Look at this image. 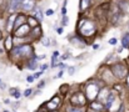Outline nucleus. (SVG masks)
<instances>
[{"mask_svg":"<svg viewBox=\"0 0 129 112\" xmlns=\"http://www.w3.org/2000/svg\"><path fill=\"white\" fill-rule=\"evenodd\" d=\"M28 23H29V25H30L31 28H37V26H38V21H37L34 18H29Z\"/></svg>","mask_w":129,"mask_h":112,"instance_id":"nucleus-20","label":"nucleus"},{"mask_svg":"<svg viewBox=\"0 0 129 112\" xmlns=\"http://www.w3.org/2000/svg\"><path fill=\"white\" fill-rule=\"evenodd\" d=\"M79 30L82 33V35L84 36H90L95 33V25L89 21V20H83L80 24H79Z\"/></svg>","mask_w":129,"mask_h":112,"instance_id":"nucleus-1","label":"nucleus"},{"mask_svg":"<svg viewBox=\"0 0 129 112\" xmlns=\"http://www.w3.org/2000/svg\"><path fill=\"white\" fill-rule=\"evenodd\" d=\"M40 75H42V72H37V74H35V76H34V77H35V78H38V77H39Z\"/></svg>","mask_w":129,"mask_h":112,"instance_id":"nucleus-35","label":"nucleus"},{"mask_svg":"<svg viewBox=\"0 0 129 112\" xmlns=\"http://www.w3.org/2000/svg\"><path fill=\"white\" fill-rule=\"evenodd\" d=\"M113 102H114V96L113 95H109L108 96V101H107V108H110L112 105H113Z\"/></svg>","mask_w":129,"mask_h":112,"instance_id":"nucleus-19","label":"nucleus"},{"mask_svg":"<svg viewBox=\"0 0 129 112\" xmlns=\"http://www.w3.org/2000/svg\"><path fill=\"white\" fill-rule=\"evenodd\" d=\"M90 3L91 0H80V11H85L86 9L90 6Z\"/></svg>","mask_w":129,"mask_h":112,"instance_id":"nucleus-9","label":"nucleus"},{"mask_svg":"<svg viewBox=\"0 0 129 112\" xmlns=\"http://www.w3.org/2000/svg\"><path fill=\"white\" fill-rule=\"evenodd\" d=\"M67 112H85V107H68L67 108Z\"/></svg>","mask_w":129,"mask_h":112,"instance_id":"nucleus-14","label":"nucleus"},{"mask_svg":"<svg viewBox=\"0 0 129 112\" xmlns=\"http://www.w3.org/2000/svg\"><path fill=\"white\" fill-rule=\"evenodd\" d=\"M59 65V57H58V52H54V56L51 57V67H55Z\"/></svg>","mask_w":129,"mask_h":112,"instance_id":"nucleus-13","label":"nucleus"},{"mask_svg":"<svg viewBox=\"0 0 129 112\" xmlns=\"http://www.w3.org/2000/svg\"><path fill=\"white\" fill-rule=\"evenodd\" d=\"M34 80H35V77H34V76H28V78H26V81H28V82H33Z\"/></svg>","mask_w":129,"mask_h":112,"instance_id":"nucleus-27","label":"nucleus"},{"mask_svg":"<svg viewBox=\"0 0 129 112\" xmlns=\"http://www.w3.org/2000/svg\"><path fill=\"white\" fill-rule=\"evenodd\" d=\"M15 19H16V16L15 15H11L10 18H9V20H8V24H6V29L10 31L11 29H13V26H14V21H15Z\"/></svg>","mask_w":129,"mask_h":112,"instance_id":"nucleus-11","label":"nucleus"},{"mask_svg":"<svg viewBox=\"0 0 129 112\" xmlns=\"http://www.w3.org/2000/svg\"><path fill=\"white\" fill-rule=\"evenodd\" d=\"M53 14H54V11H53V10H50V9H49V10H46V15H53Z\"/></svg>","mask_w":129,"mask_h":112,"instance_id":"nucleus-31","label":"nucleus"},{"mask_svg":"<svg viewBox=\"0 0 129 112\" xmlns=\"http://www.w3.org/2000/svg\"><path fill=\"white\" fill-rule=\"evenodd\" d=\"M33 15H34V18H37L38 20H43L42 9H39V8H34V9H33Z\"/></svg>","mask_w":129,"mask_h":112,"instance_id":"nucleus-10","label":"nucleus"},{"mask_svg":"<svg viewBox=\"0 0 129 112\" xmlns=\"http://www.w3.org/2000/svg\"><path fill=\"white\" fill-rule=\"evenodd\" d=\"M93 49H94V50H98V49H99V46H98V45H96V44H95V45H94V46H93Z\"/></svg>","mask_w":129,"mask_h":112,"instance_id":"nucleus-37","label":"nucleus"},{"mask_svg":"<svg viewBox=\"0 0 129 112\" xmlns=\"http://www.w3.org/2000/svg\"><path fill=\"white\" fill-rule=\"evenodd\" d=\"M11 46H13V40H11V36H8L6 39H5V49L11 50Z\"/></svg>","mask_w":129,"mask_h":112,"instance_id":"nucleus-17","label":"nucleus"},{"mask_svg":"<svg viewBox=\"0 0 129 112\" xmlns=\"http://www.w3.org/2000/svg\"><path fill=\"white\" fill-rule=\"evenodd\" d=\"M40 69H42V71H45V70L48 69V65H43V66H42Z\"/></svg>","mask_w":129,"mask_h":112,"instance_id":"nucleus-32","label":"nucleus"},{"mask_svg":"<svg viewBox=\"0 0 129 112\" xmlns=\"http://www.w3.org/2000/svg\"><path fill=\"white\" fill-rule=\"evenodd\" d=\"M109 44H110V45H115V44H117V39H110V40H109Z\"/></svg>","mask_w":129,"mask_h":112,"instance_id":"nucleus-28","label":"nucleus"},{"mask_svg":"<svg viewBox=\"0 0 129 112\" xmlns=\"http://www.w3.org/2000/svg\"><path fill=\"white\" fill-rule=\"evenodd\" d=\"M122 45H123V47H128L129 46V34L124 35L123 40H122Z\"/></svg>","mask_w":129,"mask_h":112,"instance_id":"nucleus-18","label":"nucleus"},{"mask_svg":"<svg viewBox=\"0 0 129 112\" xmlns=\"http://www.w3.org/2000/svg\"><path fill=\"white\" fill-rule=\"evenodd\" d=\"M0 37H1V33H0Z\"/></svg>","mask_w":129,"mask_h":112,"instance_id":"nucleus-38","label":"nucleus"},{"mask_svg":"<svg viewBox=\"0 0 129 112\" xmlns=\"http://www.w3.org/2000/svg\"><path fill=\"white\" fill-rule=\"evenodd\" d=\"M108 93H109V91H108L107 88H104V90L100 92V95H99V98H100V100H102V98H105V96H109Z\"/></svg>","mask_w":129,"mask_h":112,"instance_id":"nucleus-22","label":"nucleus"},{"mask_svg":"<svg viewBox=\"0 0 129 112\" xmlns=\"http://www.w3.org/2000/svg\"><path fill=\"white\" fill-rule=\"evenodd\" d=\"M72 103H74V105H78V106H84V103H85V97H84V95L82 93V92H78V93H75L73 97H72Z\"/></svg>","mask_w":129,"mask_h":112,"instance_id":"nucleus-5","label":"nucleus"},{"mask_svg":"<svg viewBox=\"0 0 129 112\" xmlns=\"http://www.w3.org/2000/svg\"><path fill=\"white\" fill-rule=\"evenodd\" d=\"M98 93H99V87H98V85L90 83V85L86 86V97H88L89 100H91V101L95 100L96 96H98Z\"/></svg>","mask_w":129,"mask_h":112,"instance_id":"nucleus-3","label":"nucleus"},{"mask_svg":"<svg viewBox=\"0 0 129 112\" xmlns=\"http://www.w3.org/2000/svg\"><path fill=\"white\" fill-rule=\"evenodd\" d=\"M113 74L115 75L118 78H125V76L128 74V70L123 65H114L113 66Z\"/></svg>","mask_w":129,"mask_h":112,"instance_id":"nucleus-4","label":"nucleus"},{"mask_svg":"<svg viewBox=\"0 0 129 112\" xmlns=\"http://www.w3.org/2000/svg\"><path fill=\"white\" fill-rule=\"evenodd\" d=\"M59 101H60V100H59V97H58V96H55L50 102H48V103H46V107H48L49 110H53V111H54V110H56V107H58V105H59Z\"/></svg>","mask_w":129,"mask_h":112,"instance_id":"nucleus-7","label":"nucleus"},{"mask_svg":"<svg viewBox=\"0 0 129 112\" xmlns=\"http://www.w3.org/2000/svg\"><path fill=\"white\" fill-rule=\"evenodd\" d=\"M58 33L61 34V33H63V28H59V29H58Z\"/></svg>","mask_w":129,"mask_h":112,"instance_id":"nucleus-36","label":"nucleus"},{"mask_svg":"<svg viewBox=\"0 0 129 112\" xmlns=\"http://www.w3.org/2000/svg\"><path fill=\"white\" fill-rule=\"evenodd\" d=\"M24 95H25V96H30V95H31V90H26V91L24 92Z\"/></svg>","mask_w":129,"mask_h":112,"instance_id":"nucleus-29","label":"nucleus"},{"mask_svg":"<svg viewBox=\"0 0 129 112\" xmlns=\"http://www.w3.org/2000/svg\"><path fill=\"white\" fill-rule=\"evenodd\" d=\"M21 1H23V0H13V1H11V5H10V10H11V11L16 10V9L21 5Z\"/></svg>","mask_w":129,"mask_h":112,"instance_id":"nucleus-12","label":"nucleus"},{"mask_svg":"<svg viewBox=\"0 0 129 112\" xmlns=\"http://www.w3.org/2000/svg\"><path fill=\"white\" fill-rule=\"evenodd\" d=\"M10 95H11V96H14V97H16V98H19V97H20V92H19V91H16V90H14V88H13V90H10Z\"/></svg>","mask_w":129,"mask_h":112,"instance_id":"nucleus-23","label":"nucleus"},{"mask_svg":"<svg viewBox=\"0 0 129 112\" xmlns=\"http://www.w3.org/2000/svg\"><path fill=\"white\" fill-rule=\"evenodd\" d=\"M25 23V16L24 15H19L18 18H16V23H15V26L18 28V26H21L23 24Z\"/></svg>","mask_w":129,"mask_h":112,"instance_id":"nucleus-15","label":"nucleus"},{"mask_svg":"<svg viewBox=\"0 0 129 112\" xmlns=\"http://www.w3.org/2000/svg\"><path fill=\"white\" fill-rule=\"evenodd\" d=\"M29 31H30V28H29V26H26V25H21L20 29L16 30L15 35H16V36H24V35L29 34Z\"/></svg>","mask_w":129,"mask_h":112,"instance_id":"nucleus-6","label":"nucleus"},{"mask_svg":"<svg viewBox=\"0 0 129 112\" xmlns=\"http://www.w3.org/2000/svg\"><path fill=\"white\" fill-rule=\"evenodd\" d=\"M93 110H95V111H102L103 110V105L102 103H98V102H91V106H90Z\"/></svg>","mask_w":129,"mask_h":112,"instance_id":"nucleus-16","label":"nucleus"},{"mask_svg":"<svg viewBox=\"0 0 129 112\" xmlns=\"http://www.w3.org/2000/svg\"><path fill=\"white\" fill-rule=\"evenodd\" d=\"M59 77H63V70H61V71L58 74V76H56V78H59Z\"/></svg>","mask_w":129,"mask_h":112,"instance_id":"nucleus-33","label":"nucleus"},{"mask_svg":"<svg viewBox=\"0 0 129 112\" xmlns=\"http://www.w3.org/2000/svg\"><path fill=\"white\" fill-rule=\"evenodd\" d=\"M59 67H60V69H61V70H63V69H64V67H65V65H64V64H59Z\"/></svg>","mask_w":129,"mask_h":112,"instance_id":"nucleus-34","label":"nucleus"},{"mask_svg":"<svg viewBox=\"0 0 129 112\" xmlns=\"http://www.w3.org/2000/svg\"><path fill=\"white\" fill-rule=\"evenodd\" d=\"M68 72H69V75H73L75 72V69H74V67H69V69H68Z\"/></svg>","mask_w":129,"mask_h":112,"instance_id":"nucleus-26","label":"nucleus"},{"mask_svg":"<svg viewBox=\"0 0 129 112\" xmlns=\"http://www.w3.org/2000/svg\"><path fill=\"white\" fill-rule=\"evenodd\" d=\"M60 91L63 92V95H65V93H67V91H68V85L61 86V87H60Z\"/></svg>","mask_w":129,"mask_h":112,"instance_id":"nucleus-25","label":"nucleus"},{"mask_svg":"<svg viewBox=\"0 0 129 112\" xmlns=\"http://www.w3.org/2000/svg\"><path fill=\"white\" fill-rule=\"evenodd\" d=\"M63 24H64V25H67V24H68V18H67V16H64V18H63Z\"/></svg>","mask_w":129,"mask_h":112,"instance_id":"nucleus-30","label":"nucleus"},{"mask_svg":"<svg viewBox=\"0 0 129 112\" xmlns=\"http://www.w3.org/2000/svg\"><path fill=\"white\" fill-rule=\"evenodd\" d=\"M24 10H31L34 8V0H23L20 5Z\"/></svg>","mask_w":129,"mask_h":112,"instance_id":"nucleus-8","label":"nucleus"},{"mask_svg":"<svg viewBox=\"0 0 129 112\" xmlns=\"http://www.w3.org/2000/svg\"><path fill=\"white\" fill-rule=\"evenodd\" d=\"M13 54L14 55H19V57H30L33 55V47L29 46V45H23V46H19L16 49L13 50Z\"/></svg>","mask_w":129,"mask_h":112,"instance_id":"nucleus-2","label":"nucleus"},{"mask_svg":"<svg viewBox=\"0 0 129 112\" xmlns=\"http://www.w3.org/2000/svg\"><path fill=\"white\" fill-rule=\"evenodd\" d=\"M42 44H43L44 46H49V40H48V37H42Z\"/></svg>","mask_w":129,"mask_h":112,"instance_id":"nucleus-24","label":"nucleus"},{"mask_svg":"<svg viewBox=\"0 0 129 112\" xmlns=\"http://www.w3.org/2000/svg\"><path fill=\"white\" fill-rule=\"evenodd\" d=\"M28 69H30V70H35L37 69V57L35 59H33L31 61H30V64H29V67Z\"/></svg>","mask_w":129,"mask_h":112,"instance_id":"nucleus-21","label":"nucleus"}]
</instances>
